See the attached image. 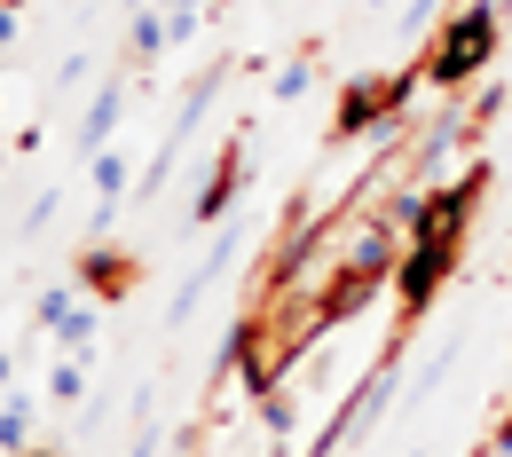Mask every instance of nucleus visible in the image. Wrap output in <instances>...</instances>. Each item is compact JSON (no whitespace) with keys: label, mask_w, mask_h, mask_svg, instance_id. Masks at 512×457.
Instances as JSON below:
<instances>
[{"label":"nucleus","mask_w":512,"mask_h":457,"mask_svg":"<svg viewBox=\"0 0 512 457\" xmlns=\"http://www.w3.org/2000/svg\"><path fill=\"white\" fill-rule=\"evenodd\" d=\"M481 197H489V166L473 158L457 182H442V190L426 197V213L410 221V237H402V268H394V300H402V339H410V324L442 300V284L457 276V261H465V229H473V213H481Z\"/></svg>","instance_id":"1"},{"label":"nucleus","mask_w":512,"mask_h":457,"mask_svg":"<svg viewBox=\"0 0 512 457\" xmlns=\"http://www.w3.org/2000/svg\"><path fill=\"white\" fill-rule=\"evenodd\" d=\"M497 32H505V8H497V0H457L442 24H434V40L418 48L426 87H442V95L481 87V79H489V64H497Z\"/></svg>","instance_id":"2"},{"label":"nucleus","mask_w":512,"mask_h":457,"mask_svg":"<svg viewBox=\"0 0 512 457\" xmlns=\"http://www.w3.org/2000/svg\"><path fill=\"white\" fill-rule=\"evenodd\" d=\"M418 87H426V71H418V64L347 79V87H339V103H331L323 150H347V142H363V134H379V127H402V111H410V95H418Z\"/></svg>","instance_id":"3"},{"label":"nucleus","mask_w":512,"mask_h":457,"mask_svg":"<svg viewBox=\"0 0 512 457\" xmlns=\"http://www.w3.org/2000/svg\"><path fill=\"white\" fill-rule=\"evenodd\" d=\"M245 182H253V127H237L229 142H221V158H213V174H205V190H197L190 221H197V229L237 221V197H245Z\"/></svg>","instance_id":"4"},{"label":"nucleus","mask_w":512,"mask_h":457,"mask_svg":"<svg viewBox=\"0 0 512 457\" xmlns=\"http://www.w3.org/2000/svg\"><path fill=\"white\" fill-rule=\"evenodd\" d=\"M71 284H79L95 308H119V300H134V284H142V253H127V245H79Z\"/></svg>","instance_id":"5"},{"label":"nucleus","mask_w":512,"mask_h":457,"mask_svg":"<svg viewBox=\"0 0 512 457\" xmlns=\"http://www.w3.org/2000/svg\"><path fill=\"white\" fill-rule=\"evenodd\" d=\"M245 245H253V221H229V229L213 237V253H205V261H197L190 276H182V292H174V308H166V324H190V316H197V300L213 292V276H221V268L237 261Z\"/></svg>","instance_id":"6"},{"label":"nucleus","mask_w":512,"mask_h":457,"mask_svg":"<svg viewBox=\"0 0 512 457\" xmlns=\"http://www.w3.org/2000/svg\"><path fill=\"white\" fill-rule=\"evenodd\" d=\"M127 95H134V71H119V79H103V87H95V103L79 111V134H71V142H79V158H95V150H111V142H119Z\"/></svg>","instance_id":"7"},{"label":"nucleus","mask_w":512,"mask_h":457,"mask_svg":"<svg viewBox=\"0 0 512 457\" xmlns=\"http://www.w3.org/2000/svg\"><path fill=\"white\" fill-rule=\"evenodd\" d=\"M87 174H95V229H103V221L119 213V197H134L142 166H134V158L119 150V142H111V150H95V158H87Z\"/></svg>","instance_id":"8"},{"label":"nucleus","mask_w":512,"mask_h":457,"mask_svg":"<svg viewBox=\"0 0 512 457\" xmlns=\"http://www.w3.org/2000/svg\"><path fill=\"white\" fill-rule=\"evenodd\" d=\"M174 48V24H166V8H127V56L119 71H158V56Z\"/></svg>","instance_id":"9"},{"label":"nucleus","mask_w":512,"mask_h":457,"mask_svg":"<svg viewBox=\"0 0 512 457\" xmlns=\"http://www.w3.org/2000/svg\"><path fill=\"white\" fill-rule=\"evenodd\" d=\"M316 64H323V40H300V48L284 56V71H276V87H268V95H276V103H300V95L316 87Z\"/></svg>","instance_id":"10"},{"label":"nucleus","mask_w":512,"mask_h":457,"mask_svg":"<svg viewBox=\"0 0 512 457\" xmlns=\"http://www.w3.org/2000/svg\"><path fill=\"white\" fill-rule=\"evenodd\" d=\"M32 450V394H0V457H24Z\"/></svg>","instance_id":"11"},{"label":"nucleus","mask_w":512,"mask_h":457,"mask_svg":"<svg viewBox=\"0 0 512 457\" xmlns=\"http://www.w3.org/2000/svg\"><path fill=\"white\" fill-rule=\"evenodd\" d=\"M64 355H95V300H71L64 316H56V331H48Z\"/></svg>","instance_id":"12"},{"label":"nucleus","mask_w":512,"mask_h":457,"mask_svg":"<svg viewBox=\"0 0 512 457\" xmlns=\"http://www.w3.org/2000/svg\"><path fill=\"white\" fill-rule=\"evenodd\" d=\"M260 426H268V434H276V450H284V442L300 434V394H292V387L260 394Z\"/></svg>","instance_id":"13"},{"label":"nucleus","mask_w":512,"mask_h":457,"mask_svg":"<svg viewBox=\"0 0 512 457\" xmlns=\"http://www.w3.org/2000/svg\"><path fill=\"white\" fill-rule=\"evenodd\" d=\"M87 363H95V355H64V363L48 371V402H87Z\"/></svg>","instance_id":"14"},{"label":"nucleus","mask_w":512,"mask_h":457,"mask_svg":"<svg viewBox=\"0 0 512 457\" xmlns=\"http://www.w3.org/2000/svg\"><path fill=\"white\" fill-rule=\"evenodd\" d=\"M71 300H79V284H48V292L32 300V331H56V316H64Z\"/></svg>","instance_id":"15"},{"label":"nucleus","mask_w":512,"mask_h":457,"mask_svg":"<svg viewBox=\"0 0 512 457\" xmlns=\"http://www.w3.org/2000/svg\"><path fill=\"white\" fill-rule=\"evenodd\" d=\"M158 8H166L174 40H197V24H205V0H158Z\"/></svg>","instance_id":"16"},{"label":"nucleus","mask_w":512,"mask_h":457,"mask_svg":"<svg viewBox=\"0 0 512 457\" xmlns=\"http://www.w3.org/2000/svg\"><path fill=\"white\" fill-rule=\"evenodd\" d=\"M473 457H512V402L489 418V434H481V450H473Z\"/></svg>","instance_id":"17"},{"label":"nucleus","mask_w":512,"mask_h":457,"mask_svg":"<svg viewBox=\"0 0 512 457\" xmlns=\"http://www.w3.org/2000/svg\"><path fill=\"white\" fill-rule=\"evenodd\" d=\"M56 205H64V190H40L32 205H24V237H40L48 221H56Z\"/></svg>","instance_id":"18"},{"label":"nucleus","mask_w":512,"mask_h":457,"mask_svg":"<svg viewBox=\"0 0 512 457\" xmlns=\"http://www.w3.org/2000/svg\"><path fill=\"white\" fill-rule=\"evenodd\" d=\"M8 379H16V355H8V347H0V387H8Z\"/></svg>","instance_id":"19"},{"label":"nucleus","mask_w":512,"mask_h":457,"mask_svg":"<svg viewBox=\"0 0 512 457\" xmlns=\"http://www.w3.org/2000/svg\"><path fill=\"white\" fill-rule=\"evenodd\" d=\"M24 457H64V450H40V442H32V450H24Z\"/></svg>","instance_id":"20"}]
</instances>
